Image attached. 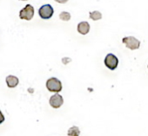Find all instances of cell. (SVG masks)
<instances>
[{"instance_id": "cell-6", "label": "cell", "mask_w": 148, "mask_h": 136, "mask_svg": "<svg viewBox=\"0 0 148 136\" xmlns=\"http://www.w3.org/2000/svg\"><path fill=\"white\" fill-rule=\"evenodd\" d=\"M63 103H64V99L58 94H55L50 98V105L54 108H60L63 105Z\"/></svg>"}, {"instance_id": "cell-12", "label": "cell", "mask_w": 148, "mask_h": 136, "mask_svg": "<svg viewBox=\"0 0 148 136\" xmlns=\"http://www.w3.org/2000/svg\"><path fill=\"white\" fill-rule=\"evenodd\" d=\"M4 121H5V116L3 115L2 112L0 111V124H1L2 122H4Z\"/></svg>"}, {"instance_id": "cell-14", "label": "cell", "mask_w": 148, "mask_h": 136, "mask_svg": "<svg viewBox=\"0 0 148 136\" xmlns=\"http://www.w3.org/2000/svg\"><path fill=\"white\" fill-rule=\"evenodd\" d=\"M21 1H26V0H21Z\"/></svg>"}, {"instance_id": "cell-11", "label": "cell", "mask_w": 148, "mask_h": 136, "mask_svg": "<svg viewBox=\"0 0 148 136\" xmlns=\"http://www.w3.org/2000/svg\"><path fill=\"white\" fill-rule=\"evenodd\" d=\"M59 18L63 21H69L71 19V14L66 12H63L59 15Z\"/></svg>"}, {"instance_id": "cell-7", "label": "cell", "mask_w": 148, "mask_h": 136, "mask_svg": "<svg viewBox=\"0 0 148 136\" xmlns=\"http://www.w3.org/2000/svg\"><path fill=\"white\" fill-rule=\"evenodd\" d=\"M77 29L81 35H86L90 30V24L87 22H81L78 24Z\"/></svg>"}, {"instance_id": "cell-2", "label": "cell", "mask_w": 148, "mask_h": 136, "mask_svg": "<svg viewBox=\"0 0 148 136\" xmlns=\"http://www.w3.org/2000/svg\"><path fill=\"white\" fill-rule=\"evenodd\" d=\"M34 16V8L31 5H27L24 9H22L19 12V18L24 20H31Z\"/></svg>"}, {"instance_id": "cell-13", "label": "cell", "mask_w": 148, "mask_h": 136, "mask_svg": "<svg viewBox=\"0 0 148 136\" xmlns=\"http://www.w3.org/2000/svg\"><path fill=\"white\" fill-rule=\"evenodd\" d=\"M55 1L59 3V4H65L68 1V0H55Z\"/></svg>"}, {"instance_id": "cell-1", "label": "cell", "mask_w": 148, "mask_h": 136, "mask_svg": "<svg viewBox=\"0 0 148 136\" xmlns=\"http://www.w3.org/2000/svg\"><path fill=\"white\" fill-rule=\"evenodd\" d=\"M46 88L51 92L58 93L62 90V84L58 79L52 77V78H50L46 82Z\"/></svg>"}, {"instance_id": "cell-3", "label": "cell", "mask_w": 148, "mask_h": 136, "mask_svg": "<svg viewBox=\"0 0 148 136\" xmlns=\"http://www.w3.org/2000/svg\"><path fill=\"white\" fill-rule=\"evenodd\" d=\"M53 8L50 5H45L41 6L38 10V14L43 19H50L53 15Z\"/></svg>"}, {"instance_id": "cell-10", "label": "cell", "mask_w": 148, "mask_h": 136, "mask_svg": "<svg viewBox=\"0 0 148 136\" xmlns=\"http://www.w3.org/2000/svg\"><path fill=\"white\" fill-rule=\"evenodd\" d=\"M90 18L94 21H97V20L102 18V14L98 11H94L92 12H90Z\"/></svg>"}, {"instance_id": "cell-5", "label": "cell", "mask_w": 148, "mask_h": 136, "mask_svg": "<svg viewBox=\"0 0 148 136\" xmlns=\"http://www.w3.org/2000/svg\"><path fill=\"white\" fill-rule=\"evenodd\" d=\"M105 64L106 66L108 68L111 70H114L116 68L118 67L119 64V60L117 58L116 55H114L113 54H108L106 58H105Z\"/></svg>"}, {"instance_id": "cell-4", "label": "cell", "mask_w": 148, "mask_h": 136, "mask_svg": "<svg viewBox=\"0 0 148 136\" xmlns=\"http://www.w3.org/2000/svg\"><path fill=\"white\" fill-rule=\"evenodd\" d=\"M123 43L130 49L133 50V49H137L139 48L140 46V42L133 37H124L123 40H122Z\"/></svg>"}, {"instance_id": "cell-8", "label": "cell", "mask_w": 148, "mask_h": 136, "mask_svg": "<svg viewBox=\"0 0 148 136\" xmlns=\"http://www.w3.org/2000/svg\"><path fill=\"white\" fill-rule=\"evenodd\" d=\"M19 83V80L17 76H8L6 77V83L8 85L9 88H15L18 86Z\"/></svg>"}, {"instance_id": "cell-9", "label": "cell", "mask_w": 148, "mask_h": 136, "mask_svg": "<svg viewBox=\"0 0 148 136\" xmlns=\"http://www.w3.org/2000/svg\"><path fill=\"white\" fill-rule=\"evenodd\" d=\"M67 134L69 136H79L80 134V130L78 127H72L68 130Z\"/></svg>"}]
</instances>
